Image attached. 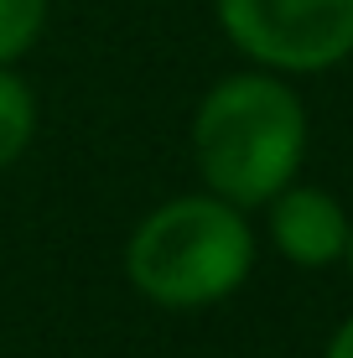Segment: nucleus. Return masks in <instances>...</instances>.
I'll list each match as a JSON object with an SVG mask.
<instances>
[{"label":"nucleus","mask_w":353,"mask_h":358,"mask_svg":"<svg viewBox=\"0 0 353 358\" xmlns=\"http://www.w3.org/2000/svg\"><path fill=\"white\" fill-rule=\"evenodd\" d=\"M31 135H36V94L10 63H0V171L21 162Z\"/></svg>","instance_id":"39448f33"},{"label":"nucleus","mask_w":353,"mask_h":358,"mask_svg":"<svg viewBox=\"0 0 353 358\" xmlns=\"http://www.w3.org/2000/svg\"><path fill=\"white\" fill-rule=\"evenodd\" d=\"M265 208H271V244L281 260H291L296 270H327L343 260L353 218L327 187L286 182Z\"/></svg>","instance_id":"20e7f679"},{"label":"nucleus","mask_w":353,"mask_h":358,"mask_svg":"<svg viewBox=\"0 0 353 358\" xmlns=\"http://www.w3.org/2000/svg\"><path fill=\"white\" fill-rule=\"evenodd\" d=\"M254 270V229L245 208L218 192H182L136 224L125 275L151 306L203 312L229 301Z\"/></svg>","instance_id":"f03ea898"},{"label":"nucleus","mask_w":353,"mask_h":358,"mask_svg":"<svg viewBox=\"0 0 353 358\" xmlns=\"http://www.w3.org/2000/svg\"><path fill=\"white\" fill-rule=\"evenodd\" d=\"M224 36L271 73H327L353 57V0H213Z\"/></svg>","instance_id":"7ed1b4c3"},{"label":"nucleus","mask_w":353,"mask_h":358,"mask_svg":"<svg viewBox=\"0 0 353 358\" xmlns=\"http://www.w3.org/2000/svg\"><path fill=\"white\" fill-rule=\"evenodd\" d=\"M192 156L203 187L234 208H265L307 162V104L286 73H229L192 115Z\"/></svg>","instance_id":"f257e3e1"},{"label":"nucleus","mask_w":353,"mask_h":358,"mask_svg":"<svg viewBox=\"0 0 353 358\" xmlns=\"http://www.w3.org/2000/svg\"><path fill=\"white\" fill-rule=\"evenodd\" d=\"M343 265H348V275H353V224H348V244H343Z\"/></svg>","instance_id":"6e6552de"},{"label":"nucleus","mask_w":353,"mask_h":358,"mask_svg":"<svg viewBox=\"0 0 353 358\" xmlns=\"http://www.w3.org/2000/svg\"><path fill=\"white\" fill-rule=\"evenodd\" d=\"M322 358H353V317L333 332V338H327V353Z\"/></svg>","instance_id":"0eeeda50"},{"label":"nucleus","mask_w":353,"mask_h":358,"mask_svg":"<svg viewBox=\"0 0 353 358\" xmlns=\"http://www.w3.org/2000/svg\"><path fill=\"white\" fill-rule=\"evenodd\" d=\"M47 6L52 0H0V63H16L36 47L47 27Z\"/></svg>","instance_id":"423d86ee"}]
</instances>
